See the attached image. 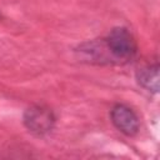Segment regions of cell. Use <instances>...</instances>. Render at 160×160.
Instances as JSON below:
<instances>
[{
    "mask_svg": "<svg viewBox=\"0 0 160 160\" xmlns=\"http://www.w3.org/2000/svg\"><path fill=\"white\" fill-rule=\"evenodd\" d=\"M106 48L116 60H130L136 50L134 38L125 28H115L106 38Z\"/></svg>",
    "mask_w": 160,
    "mask_h": 160,
    "instance_id": "6da1fadb",
    "label": "cell"
},
{
    "mask_svg": "<svg viewBox=\"0 0 160 160\" xmlns=\"http://www.w3.org/2000/svg\"><path fill=\"white\" fill-rule=\"evenodd\" d=\"M55 118L52 111L44 106H32L25 111L24 122L26 128L38 135H42L51 130Z\"/></svg>",
    "mask_w": 160,
    "mask_h": 160,
    "instance_id": "7a4b0ae2",
    "label": "cell"
},
{
    "mask_svg": "<svg viewBox=\"0 0 160 160\" xmlns=\"http://www.w3.org/2000/svg\"><path fill=\"white\" fill-rule=\"evenodd\" d=\"M111 121L118 130L125 135H135L139 130V119L136 114L125 105H115L111 110Z\"/></svg>",
    "mask_w": 160,
    "mask_h": 160,
    "instance_id": "3957f363",
    "label": "cell"
},
{
    "mask_svg": "<svg viewBox=\"0 0 160 160\" xmlns=\"http://www.w3.org/2000/svg\"><path fill=\"white\" fill-rule=\"evenodd\" d=\"M138 81L149 91L156 92L159 90V66L152 65L140 69L138 72Z\"/></svg>",
    "mask_w": 160,
    "mask_h": 160,
    "instance_id": "277c9868",
    "label": "cell"
}]
</instances>
